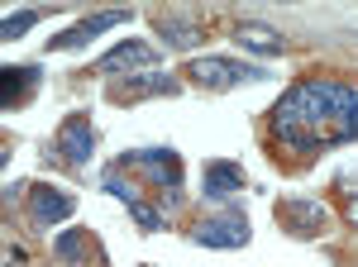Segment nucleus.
Listing matches in <instances>:
<instances>
[{
	"mask_svg": "<svg viewBox=\"0 0 358 267\" xmlns=\"http://www.w3.org/2000/svg\"><path fill=\"white\" fill-rule=\"evenodd\" d=\"M273 134L277 143H287L296 153H315V148L358 138V86L330 77H310L292 86L273 110Z\"/></svg>",
	"mask_w": 358,
	"mask_h": 267,
	"instance_id": "f257e3e1",
	"label": "nucleus"
},
{
	"mask_svg": "<svg viewBox=\"0 0 358 267\" xmlns=\"http://www.w3.org/2000/svg\"><path fill=\"white\" fill-rule=\"evenodd\" d=\"M120 167L143 172V177L167 196V205L182 201V196H177V187H182V158H177L172 148H134V153H120Z\"/></svg>",
	"mask_w": 358,
	"mask_h": 267,
	"instance_id": "f03ea898",
	"label": "nucleus"
},
{
	"mask_svg": "<svg viewBox=\"0 0 358 267\" xmlns=\"http://www.w3.org/2000/svg\"><path fill=\"white\" fill-rule=\"evenodd\" d=\"M187 77L196 86H210V91H229L239 81H263L268 72L253 67V62H234V57H196L192 67H187Z\"/></svg>",
	"mask_w": 358,
	"mask_h": 267,
	"instance_id": "7ed1b4c3",
	"label": "nucleus"
},
{
	"mask_svg": "<svg viewBox=\"0 0 358 267\" xmlns=\"http://www.w3.org/2000/svg\"><path fill=\"white\" fill-rule=\"evenodd\" d=\"M277 224L287 234H296V239H315V234H325L330 210L320 201H310V196H282L277 201Z\"/></svg>",
	"mask_w": 358,
	"mask_h": 267,
	"instance_id": "20e7f679",
	"label": "nucleus"
},
{
	"mask_svg": "<svg viewBox=\"0 0 358 267\" xmlns=\"http://www.w3.org/2000/svg\"><path fill=\"white\" fill-rule=\"evenodd\" d=\"M192 239L201 243V248H244L248 243V219L239 210L215 215V219H201V224L192 229Z\"/></svg>",
	"mask_w": 358,
	"mask_h": 267,
	"instance_id": "39448f33",
	"label": "nucleus"
},
{
	"mask_svg": "<svg viewBox=\"0 0 358 267\" xmlns=\"http://www.w3.org/2000/svg\"><path fill=\"white\" fill-rule=\"evenodd\" d=\"M57 153H62V162L82 167V162L96 153V124H91L86 115H67L62 129H57Z\"/></svg>",
	"mask_w": 358,
	"mask_h": 267,
	"instance_id": "423d86ee",
	"label": "nucleus"
},
{
	"mask_svg": "<svg viewBox=\"0 0 358 267\" xmlns=\"http://www.w3.org/2000/svg\"><path fill=\"white\" fill-rule=\"evenodd\" d=\"M248 182H244V167L229 158H215L206 162V172H201V191L210 196V201H229V196H239Z\"/></svg>",
	"mask_w": 358,
	"mask_h": 267,
	"instance_id": "0eeeda50",
	"label": "nucleus"
},
{
	"mask_svg": "<svg viewBox=\"0 0 358 267\" xmlns=\"http://www.w3.org/2000/svg\"><path fill=\"white\" fill-rule=\"evenodd\" d=\"M72 210H77V201H72L67 191H53V187L29 191V219H34V229H48L53 219H67Z\"/></svg>",
	"mask_w": 358,
	"mask_h": 267,
	"instance_id": "6e6552de",
	"label": "nucleus"
},
{
	"mask_svg": "<svg viewBox=\"0 0 358 267\" xmlns=\"http://www.w3.org/2000/svg\"><path fill=\"white\" fill-rule=\"evenodd\" d=\"M129 20V10H106V15H86L82 24H72L67 34H57V38H48L53 48H82V43H91L96 34H106V29L115 24H124Z\"/></svg>",
	"mask_w": 358,
	"mask_h": 267,
	"instance_id": "1a4fd4ad",
	"label": "nucleus"
},
{
	"mask_svg": "<svg viewBox=\"0 0 358 267\" xmlns=\"http://www.w3.org/2000/svg\"><path fill=\"white\" fill-rule=\"evenodd\" d=\"M158 62V53L148 48V43H120V48H110V53L96 62V72L101 77H115V72H124V67H153Z\"/></svg>",
	"mask_w": 358,
	"mask_h": 267,
	"instance_id": "9d476101",
	"label": "nucleus"
},
{
	"mask_svg": "<svg viewBox=\"0 0 358 267\" xmlns=\"http://www.w3.org/2000/svg\"><path fill=\"white\" fill-rule=\"evenodd\" d=\"M0 77H5V91H0V106H5V110L24 106L29 96L38 91V67H29V62H20V67H5Z\"/></svg>",
	"mask_w": 358,
	"mask_h": 267,
	"instance_id": "9b49d317",
	"label": "nucleus"
},
{
	"mask_svg": "<svg viewBox=\"0 0 358 267\" xmlns=\"http://www.w3.org/2000/svg\"><path fill=\"white\" fill-rule=\"evenodd\" d=\"M234 43H239V48H253V53H282V48H287V38H282L277 29L253 24V20H244V24L234 29Z\"/></svg>",
	"mask_w": 358,
	"mask_h": 267,
	"instance_id": "f8f14e48",
	"label": "nucleus"
},
{
	"mask_svg": "<svg viewBox=\"0 0 358 267\" xmlns=\"http://www.w3.org/2000/svg\"><path fill=\"white\" fill-rule=\"evenodd\" d=\"M158 34H163V38L172 43V48H196V43L206 38V34H201L196 24L177 20V15H158Z\"/></svg>",
	"mask_w": 358,
	"mask_h": 267,
	"instance_id": "ddd939ff",
	"label": "nucleus"
},
{
	"mask_svg": "<svg viewBox=\"0 0 358 267\" xmlns=\"http://www.w3.org/2000/svg\"><path fill=\"white\" fill-rule=\"evenodd\" d=\"M182 86L172 77H129L120 86V96H177Z\"/></svg>",
	"mask_w": 358,
	"mask_h": 267,
	"instance_id": "4468645a",
	"label": "nucleus"
},
{
	"mask_svg": "<svg viewBox=\"0 0 358 267\" xmlns=\"http://www.w3.org/2000/svg\"><path fill=\"white\" fill-rule=\"evenodd\" d=\"M86 248H91V243H86L82 229H67V234L53 243V253L62 258V263H86Z\"/></svg>",
	"mask_w": 358,
	"mask_h": 267,
	"instance_id": "2eb2a0df",
	"label": "nucleus"
},
{
	"mask_svg": "<svg viewBox=\"0 0 358 267\" xmlns=\"http://www.w3.org/2000/svg\"><path fill=\"white\" fill-rule=\"evenodd\" d=\"M38 20H43L38 10H24V15H10V20L0 24V34H5V38H20V34H29V29L38 24Z\"/></svg>",
	"mask_w": 358,
	"mask_h": 267,
	"instance_id": "dca6fc26",
	"label": "nucleus"
},
{
	"mask_svg": "<svg viewBox=\"0 0 358 267\" xmlns=\"http://www.w3.org/2000/svg\"><path fill=\"white\" fill-rule=\"evenodd\" d=\"M129 215H134V219L143 224V229H148V234H158V229H163V215L153 210V205H143V201H129Z\"/></svg>",
	"mask_w": 358,
	"mask_h": 267,
	"instance_id": "f3484780",
	"label": "nucleus"
},
{
	"mask_svg": "<svg viewBox=\"0 0 358 267\" xmlns=\"http://www.w3.org/2000/svg\"><path fill=\"white\" fill-rule=\"evenodd\" d=\"M339 187H358V172H344V177H339ZM349 219L358 224V191H349Z\"/></svg>",
	"mask_w": 358,
	"mask_h": 267,
	"instance_id": "a211bd4d",
	"label": "nucleus"
}]
</instances>
